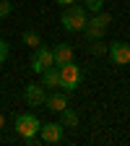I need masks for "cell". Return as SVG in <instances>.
Listing matches in <instances>:
<instances>
[{
	"label": "cell",
	"instance_id": "52a82bcc",
	"mask_svg": "<svg viewBox=\"0 0 130 146\" xmlns=\"http://www.w3.org/2000/svg\"><path fill=\"white\" fill-rule=\"evenodd\" d=\"M63 123H44V125H39V136H42V141L44 143H60L63 141Z\"/></svg>",
	"mask_w": 130,
	"mask_h": 146
},
{
	"label": "cell",
	"instance_id": "5bb4252c",
	"mask_svg": "<svg viewBox=\"0 0 130 146\" xmlns=\"http://www.w3.org/2000/svg\"><path fill=\"white\" fill-rule=\"evenodd\" d=\"M88 52H91V55H104V52H107V44H102V39H91Z\"/></svg>",
	"mask_w": 130,
	"mask_h": 146
},
{
	"label": "cell",
	"instance_id": "d6986e66",
	"mask_svg": "<svg viewBox=\"0 0 130 146\" xmlns=\"http://www.w3.org/2000/svg\"><path fill=\"white\" fill-rule=\"evenodd\" d=\"M3 125H5V117H3V115H0V128H3Z\"/></svg>",
	"mask_w": 130,
	"mask_h": 146
},
{
	"label": "cell",
	"instance_id": "6da1fadb",
	"mask_svg": "<svg viewBox=\"0 0 130 146\" xmlns=\"http://www.w3.org/2000/svg\"><path fill=\"white\" fill-rule=\"evenodd\" d=\"M86 21H88V18H86V8L78 5V3L68 5V8L63 11V16H60V24H63L65 31H83Z\"/></svg>",
	"mask_w": 130,
	"mask_h": 146
},
{
	"label": "cell",
	"instance_id": "30bf717a",
	"mask_svg": "<svg viewBox=\"0 0 130 146\" xmlns=\"http://www.w3.org/2000/svg\"><path fill=\"white\" fill-rule=\"evenodd\" d=\"M42 86L44 89H57L60 86V70H57V65H49V68L42 70Z\"/></svg>",
	"mask_w": 130,
	"mask_h": 146
},
{
	"label": "cell",
	"instance_id": "9a60e30c",
	"mask_svg": "<svg viewBox=\"0 0 130 146\" xmlns=\"http://www.w3.org/2000/svg\"><path fill=\"white\" fill-rule=\"evenodd\" d=\"M83 8L96 13V11H102V8H104V0H83Z\"/></svg>",
	"mask_w": 130,
	"mask_h": 146
},
{
	"label": "cell",
	"instance_id": "9c48e42d",
	"mask_svg": "<svg viewBox=\"0 0 130 146\" xmlns=\"http://www.w3.org/2000/svg\"><path fill=\"white\" fill-rule=\"evenodd\" d=\"M52 55H55V65H65V63H70L73 60V47L70 44H65V42H60L57 47H52Z\"/></svg>",
	"mask_w": 130,
	"mask_h": 146
},
{
	"label": "cell",
	"instance_id": "3957f363",
	"mask_svg": "<svg viewBox=\"0 0 130 146\" xmlns=\"http://www.w3.org/2000/svg\"><path fill=\"white\" fill-rule=\"evenodd\" d=\"M57 70H60V86H63L65 91H76V89H78V84H81V78H83L81 68L70 60V63L60 65Z\"/></svg>",
	"mask_w": 130,
	"mask_h": 146
},
{
	"label": "cell",
	"instance_id": "ba28073f",
	"mask_svg": "<svg viewBox=\"0 0 130 146\" xmlns=\"http://www.w3.org/2000/svg\"><path fill=\"white\" fill-rule=\"evenodd\" d=\"M24 99H26L31 107H39V104H44V99H47V91H44V86L29 84V86L24 89Z\"/></svg>",
	"mask_w": 130,
	"mask_h": 146
},
{
	"label": "cell",
	"instance_id": "277c9868",
	"mask_svg": "<svg viewBox=\"0 0 130 146\" xmlns=\"http://www.w3.org/2000/svg\"><path fill=\"white\" fill-rule=\"evenodd\" d=\"M39 117L36 115H29V112H21V115H16V133L21 136V138H31L39 133Z\"/></svg>",
	"mask_w": 130,
	"mask_h": 146
},
{
	"label": "cell",
	"instance_id": "ac0fdd59",
	"mask_svg": "<svg viewBox=\"0 0 130 146\" xmlns=\"http://www.w3.org/2000/svg\"><path fill=\"white\" fill-rule=\"evenodd\" d=\"M57 3H60L63 8H68V5H73V3H78V0H57Z\"/></svg>",
	"mask_w": 130,
	"mask_h": 146
},
{
	"label": "cell",
	"instance_id": "7a4b0ae2",
	"mask_svg": "<svg viewBox=\"0 0 130 146\" xmlns=\"http://www.w3.org/2000/svg\"><path fill=\"white\" fill-rule=\"evenodd\" d=\"M109 21H112V16H109V13L96 11V13H94V18H88L86 26H83L86 36H88V39H102L104 31H107V26H109Z\"/></svg>",
	"mask_w": 130,
	"mask_h": 146
},
{
	"label": "cell",
	"instance_id": "8992f818",
	"mask_svg": "<svg viewBox=\"0 0 130 146\" xmlns=\"http://www.w3.org/2000/svg\"><path fill=\"white\" fill-rule=\"evenodd\" d=\"M107 55L115 65H127L130 63V44L127 42H115L107 47Z\"/></svg>",
	"mask_w": 130,
	"mask_h": 146
},
{
	"label": "cell",
	"instance_id": "4fadbf2b",
	"mask_svg": "<svg viewBox=\"0 0 130 146\" xmlns=\"http://www.w3.org/2000/svg\"><path fill=\"white\" fill-rule=\"evenodd\" d=\"M24 44L31 47V50H36V47L42 44V39H39V34H36V31H24Z\"/></svg>",
	"mask_w": 130,
	"mask_h": 146
},
{
	"label": "cell",
	"instance_id": "8fae6325",
	"mask_svg": "<svg viewBox=\"0 0 130 146\" xmlns=\"http://www.w3.org/2000/svg\"><path fill=\"white\" fill-rule=\"evenodd\" d=\"M44 104H47V110L49 112H60V110H65L68 107V94H49L47 99H44Z\"/></svg>",
	"mask_w": 130,
	"mask_h": 146
},
{
	"label": "cell",
	"instance_id": "2e32d148",
	"mask_svg": "<svg viewBox=\"0 0 130 146\" xmlns=\"http://www.w3.org/2000/svg\"><path fill=\"white\" fill-rule=\"evenodd\" d=\"M11 0H0V18H8L11 16Z\"/></svg>",
	"mask_w": 130,
	"mask_h": 146
},
{
	"label": "cell",
	"instance_id": "7c38bea8",
	"mask_svg": "<svg viewBox=\"0 0 130 146\" xmlns=\"http://www.w3.org/2000/svg\"><path fill=\"white\" fill-rule=\"evenodd\" d=\"M60 123H63V128H78V112L70 107L60 110Z\"/></svg>",
	"mask_w": 130,
	"mask_h": 146
},
{
	"label": "cell",
	"instance_id": "5b68a950",
	"mask_svg": "<svg viewBox=\"0 0 130 146\" xmlns=\"http://www.w3.org/2000/svg\"><path fill=\"white\" fill-rule=\"evenodd\" d=\"M49 65H55V55H52V50L49 47H44V44H39L34 50V55H31V70L34 73H42L44 68H49Z\"/></svg>",
	"mask_w": 130,
	"mask_h": 146
},
{
	"label": "cell",
	"instance_id": "e0dca14e",
	"mask_svg": "<svg viewBox=\"0 0 130 146\" xmlns=\"http://www.w3.org/2000/svg\"><path fill=\"white\" fill-rule=\"evenodd\" d=\"M5 58H8V42L0 39V63H5Z\"/></svg>",
	"mask_w": 130,
	"mask_h": 146
}]
</instances>
